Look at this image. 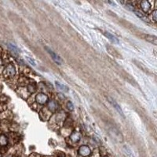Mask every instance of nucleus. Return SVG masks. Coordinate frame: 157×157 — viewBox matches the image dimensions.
<instances>
[{
	"label": "nucleus",
	"instance_id": "obj_1",
	"mask_svg": "<svg viewBox=\"0 0 157 157\" xmlns=\"http://www.w3.org/2000/svg\"><path fill=\"white\" fill-rule=\"evenodd\" d=\"M45 49L46 50V51H47V52L50 53V55L51 56V58H52V59L53 60V61H54L58 65H61L63 61H62V59L59 57V55L57 54L56 53L53 52V51H52V50H51V49H50L49 47H47V46H45Z\"/></svg>",
	"mask_w": 157,
	"mask_h": 157
},
{
	"label": "nucleus",
	"instance_id": "obj_22",
	"mask_svg": "<svg viewBox=\"0 0 157 157\" xmlns=\"http://www.w3.org/2000/svg\"><path fill=\"white\" fill-rule=\"evenodd\" d=\"M105 157H108V156H105Z\"/></svg>",
	"mask_w": 157,
	"mask_h": 157
},
{
	"label": "nucleus",
	"instance_id": "obj_18",
	"mask_svg": "<svg viewBox=\"0 0 157 157\" xmlns=\"http://www.w3.org/2000/svg\"><path fill=\"white\" fill-rule=\"evenodd\" d=\"M134 61V62H135V64H136L137 65H138V66H139V68H141V69L143 70V71H145V72H147V68H145V66H143V65L141 64V62H139V61Z\"/></svg>",
	"mask_w": 157,
	"mask_h": 157
},
{
	"label": "nucleus",
	"instance_id": "obj_8",
	"mask_svg": "<svg viewBox=\"0 0 157 157\" xmlns=\"http://www.w3.org/2000/svg\"><path fill=\"white\" fill-rule=\"evenodd\" d=\"M145 39L148 42L152 43L153 45H157V38L156 36L152 35H145Z\"/></svg>",
	"mask_w": 157,
	"mask_h": 157
},
{
	"label": "nucleus",
	"instance_id": "obj_11",
	"mask_svg": "<svg viewBox=\"0 0 157 157\" xmlns=\"http://www.w3.org/2000/svg\"><path fill=\"white\" fill-rule=\"evenodd\" d=\"M55 84H56V86H57V87H58L59 90H61V91H64V92H68V88L66 86L61 84V83H59L58 81H57V82L55 83Z\"/></svg>",
	"mask_w": 157,
	"mask_h": 157
},
{
	"label": "nucleus",
	"instance_id": "obj_20",
	"mask_svg": "<svg viewBox=\"0 0 157 157\" xmlns=\"http://www.w3.org/2000/svg\"><path fill=\"white\" fill-rule=\"evenodd\" d=\"M152 17H153V21H156L157 20V10H154L152 13Z\"/></svg>",
	"mask_w": 157,
	"mask_h": 157
},
{
	"label": "nucleus",
	"instance_id": "obj_10",
	"mask_svg": "<svg viewBox=\"0 0 157 157\" xmlns=\"http://www.w3.org/2000/svg\"><path fill=\"white\" fill-rule=\"evenodd\" d=\"M141 6L143 9L144 12H148L149 10L150 7H151V5L148 1H142L141 2Z\"/></svg>",
	"mask_w": 157,
	"mask_h": 157
},
{
	"label": "nucleus",
	"instance_id": "obj_7",
	"mask_svg": "<svg viewBox=\"0 0 157 157\" xmlns=\"http://www.w3.org/2000/svg\"><path fill=\"white\" fill-rule=\"evenodd\" d=\"M105 35L110 40V41H112L113 43H115V44H119V39L116 38V36L113 35L112 34H111V33H109L108 32H105Z\"/></svg>",
	"mask_w": 157,
	"mask_h": 157
},
{
	"label": "nucleus",
	"instance_id": "obj_4",
	"mask_svg": "<svg viewBox=\"0 0 157 157\" xmlns=\"http://www.w3.org/2000/svg\"><path fill=\"white\" fill-rule=\"evenodd\" d=\"M16 73L15 71V68L14 66L12 65H9L6 68H5V71H4V74L6 75H14Z\"/></svg>",
	"mask_w": 157,
	"mask_h": 157
},
{
	"label": "nucleus",
	"instance_id": "obj_2",
	"mask_svg": "<svg viewBox=\"0 0 157 157\" xmlns=\"http://www.w3.org/2000/svg\"><path fill=\"white\" fill-rule=\"evenodd\" d=\"M107 100H108V101L116 109V111H117L122 116H123V112L121 107H120L118 103L115 101V99H113L112 98H111V97H107Z\"/></svg>",
	"mask_w": 157,
	"mask_h": 157
},
{
	"label": "nucleus",
	"instance_id": "obj_13",
	"mask_svg": "<svg viewBox=\"0 0 157 157\" xmlns=\"http://www.w3.org/2000/svg\"><path fill=\"white\" fill-rule=\"evenodd\" d=\"M48 107L50 108V111L54 112L55 110H56V108H57V104H56L54 101H50V102L49 103Z\"/></svg>",
	"mask_w": 157,
	"mask_h": 157
},
{
	"label": "nucleus",
	"instance_id": "obj_14",
	"mask_svg": "<svg viewBox=\"0 0 157 157\" xmlns=\"http://www.w3.org/2000/svg\"><path fill=\"white\" fill-rule=\"evenodd\" d=\"M7 144V139L4 135L0 136V145H6Z\"/></svg>",
	"mask_w": 157,
	"mask_h": 157
},
{
	"label": "nucleus",
	"instance_id": "obj_12",
	"mask_svg": "<svg viewBox=\"0 0 157 157\" xmlns=\"http://www.w3.org/2000/svg\"><path fill=\"white\" fill-rule=\"evenodd\" d=\"M8 47L9 48V50H10L12 52L15 53H18L20 51V50L15 45L12 44V43H8Z\"/></svg>",
	"mask_w": 157,
	"mask_h": 157
},
{
	"label": "nucleus",
	"instance_id": "obj_16",
	"mask_svg": "<svg viewBox=\"0 0 157 157\" xmlns=\"http://www.w3.org/2000/svg\"><path fill=\"white\" fill-rule=\"evenodd\" d=\"M134 13L135 14L138 16V17H139L140 18H141V20H143V21H148V20H147V18L145 17L143 15V14H141V13L140 12H138V11H134Z\"/></svg>",
	"mask_w": 157,
	"mask_h": 157
},
{
	"label": "nucleus",
	"instance_id": "obj_19",
	"mask_svg": "<svg viewBox=\"0 0 157 157\" xmlns=\"http://www.w3.org/2000/svg\"><path fill=\"white\" fill-rule=\"evenodd\" d=\"M126 8H127L128 9H130V10H131V11H135L134 10V9H133V6L131 4H126Z\"/></svg>",
	"mask_w": 157,
	"mask_h": 157
},
{
	"label": "nucleus",
	"instance_id": "obj_9",
	"mask_svg": "<svg viewBox=\"0 0 157 157\" xmlns=\"http://www.w3.org/2000/svg\"><path fill=\"white\" fill-rule=\"evenodd\" d=\"M70 138L73 142H78L81 138V133L79 132H74L70 137Z\"/></svg>",
	"mask_w": 157,
	"mask_h": 157
},
{
	"label": "nucleus",
	"instance_id": "obj_5",
	"mask_svg": "<svg viewBox=\"0 0 157 157\" xmlns=\"http://www.w3.org/2000/svg\"><path fill=\"white\" fill-rule=\"evenodd\" d=\"M48 100V97L46 96L44 93H39V94L36 96V101L39 104H45V103Z\"/></svg>",
	"mask_w": 157,
	"mask_h": 157
},
{
	"label": "nucleus",
	"instance_id": "obj_3",
	"mask_svg": "<svg viewBox=\"0 0 157 157\" xmlns=\"http://www.w3.org/2000/svg\"><path fill=\"white\" fill-rule=\"evenodd\" d=\"M79 155L82 156H88L91 155V149H90L88 146L83 145L79 148Z\"/></svg>",
	"mask_w": 157,
	"mask_h": 157
},
{
	"label": "nucleus",
	"instance_id": "obj_17",
	"mask_svg": "<svg viewBox=\"0 0 157 157\" xmlns=\"http://www.w3.org/2000/svg\"><path fill=\"white\" fill-rule=\"evenodd\" d=\"M25 58H26V59H27V61H28V63H29V64H31V65H33V66H36L35 61L34 60H33L32 58H29L28 56H26Z\"/></svg>",
	"mask_w": 157,
	"mask_h": 157
},
{
	"label": "nucleus",
	"instance_id": "obj_15",
	"mask_svg": "<svg viewBox=\"0 0 157 157\" xmlns=\"http://www.w3.org/2000/svg\"><path fill=\"white\" fill-rule=\"evenodd\" d=\"M123 149H124V150H125V152L126 153V155L127 156H131V157H133V154H132V151L131 149H130L127 146H124L123 147Z\"/></svg>",
	"mask_w": 157,
	"mask_h": 157
},
{
	"label": "nucleus",
	"instance_id": "obj_6",
	"mask_svg": "<svg viewBox=\"0 0 157 157\" xmlns=\"http://www.w3.org/2000/svg\"><path fill=\"white\" fill-rule=\"evenodd\" d=\"M106 48H107V50H108V52L111 55H112L113 57H116V58H121V56H120L119 53L117 51H116L114 48L112 47L111 46L107 45V46H106Z\"/></svg>",
	"mask_w": 157,
	"mask_h": 157
},
{
	"label": "nucleus",
	"instance_id": "obj_21",
	"mask_svg": "<svg viewBox=\"0 0 157 157\" xmlns=\"http://www.w3.org/2000/svg\"><path fill=\"white\" fill-rule=\"evenodd\" d=\"M68 108L70 110V111H72V110L74 109V107H73V105H72V103L71 101H69L68 103Z\"/></svg>",
	"mask_w": 157,
	"mask_h": 157
}]
</instances>
